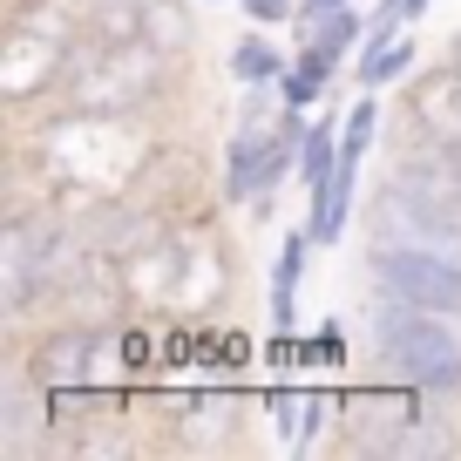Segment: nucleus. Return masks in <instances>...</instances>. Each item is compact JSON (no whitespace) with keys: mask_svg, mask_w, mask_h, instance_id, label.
<instances>
[{"mask_svg":"<svg viewBox=\"0 0 461 461\" xmlns=\"http://www.w3.org/2000/svg\"><path fill=\"white\" fill-rule=\"evenodd\" d=\"M190 88V61L163 55L143 34H88L75 48L68 75L55 82V95L28 115V122H48V115H163L176 95ZM14 122V130H28Z\"/></svg>","mask_w":461,"mask_h":461,"instance_id":"obj_1","label":"nucleus"},{"mask_svg":"<svg viewBox=\"0 0 461 461\" xmlns=\"http://www.w3.org/2000/svg\"><path fill=\"white\" fill-rule=\"evenodd\" d=\"M366 339H374L380 366H393L401 380H414L428 401L461 407V319L380 292L374 312H366Z\"/></svg>","mask_w":461,"mask_h":461,"instance_id":"obj_2","label":"nucleus"},{"mask_svg":"<svg viewBox=\"0 0 461 461\" xmlns=\"http://www.w3.org/2000/svg\"><path fill=\"white\" fill-rule=\"evenodd\" d=\"M428 407V393L414 387V380H401V387H353L339 401V428H332V455L346 461H393V441H401V428Z\"/></svg>","mask_w":461,"mask_h":461,"instance_id":"obj_3","label":"nucleus"},{"mask_svg":"<svg viewBox=\"0 0 461 461\" xmlns=\"http://www.w3.org/2000/svg\"><path fill=\"white\" fill-rule=\"evenodd\" d=\"M366 278H374V292H387V299H407V305L461 319V258H447V251L366 245Z\"/></svg>","mask_w":461,"mask_h":461,"instance_id":"obj_4","label":"nucleus"},{"mask_svg":"<svg viewBox=\"0 0 461 461\" xmlns=\"http://www.w3.org/2000/svg\"><path fill=\"white\" fill-rule=\"evenodd\" d=\"M157 441L170 455H245L251 447V407L238 393H190L170 414H157Z\"/></svg>","mask_w":461,"mask_h":461,"instance_id":"obj_5","label":"nucleus"},{"mask_svg":"<svg viewBox=\"0 0 461 461\" xmlns=\"http://www.w3.org/2000/svg\"><path fill=\"white\" fill-rule=\"evenodd\" d=\"M393 143H461V61H434L414 68L393 102Z\"/></svg>","mask_w":461,"mask_h":461,"instance_id":"obj_6","label":"nucleus"},{"mask_svg":"<svg viewBox=\"0 0 461 461\" xmlns=\"http://www.w3.org/2000/svg\"><path fill=\"white\" fill-rule=\"evenodd\" d=\"M0 455L7 461H55L61 455V420L48 387H34L14 360H0Z\"/></svg>","mask_w":461,"mask_h":461,"instance_id":"obj_7","label":"nucleus"},{"mask_svg":"<svg viewBox=\"0 0 461 461\" xmlns=\"http://www.w3.org/2000/svg\"><path fill=\"white\" fill-rule=\"evenodd\" d=\"M461 455V420L447 414V401H428L393 441V461H455Z\"/></svg>","mask_w":461,"mask_h":461,"instance_id":"obj_8","label":"nucleus"},{"mask_svg":"<svg viewBox=\"0 0 461 461\" xmlns=\"http://www.w3.org/2000/svg\"><path fill=\"white\" fill-rule=\"evenodd\" d=\"M136 28L157 41L163 55L197 61V0H136Z\"/></svg>","mask_w":461,"mask_h":461,"instance_id":"obj_9","label":"nucleus"},{"mask_svg":"<svg viewBox=\"0 0 461 461\" xmlns=\"http://www.w3.org/2000/svg\"><path fill=\"white\" fill-rule=\"evenodd\" d=\"M353 190H360V170L353 163H339L332 176H319L312 190H305V230H312V245H339V230H346V217H353Z\"/></svg>","mask_w":461,"mask_h":461,"instance_id":"obj_10","label":"nucleus"},{"mask_svg":"<svg viewBox=\"0 0 461 461\" xmlns=\"http://www.w3.org/2000/svg\"><path fill=\"white\" fill-rule=\"evenodd\" d=\"M414 68H420L414 34H393V41L366 34V41H360V61H353V82H360V88H387V82H407Z\"/></svg>","mask_w":461,"mask_h":461,"instance_id":"obj_11","label":"nucleus"},{"mask_svg":"<svg viewBox=\"0 0 461 461\" xmlns=\"http://www.w3.org/2000/svg\"><path fill=\"white\" fill-rule=\"evenodd\" d=\"M305 251H312V230H292L272 258V332L299 326V272H305Z\"/></svg>","mask_w":461,"mask_h":461,"instance_id":"obj_12","label":"nucleus"},{"mask_svg":"<svg viewBox=\"0 0 461 461\" xmlns=\"http://www.w3.org/2000/svg\"><path fill=\"white\" fill-rule=\"evenodd\" d=\"M292 61L278 55L272 41H265V28H251V34H238V48H230V82H245V88H258V82H278Z\"/></svg>","mask_w":461,"mask_h":461,"instance_id":"obj_13","label":"nucleus"},{"mask_svg":"<svg viewBox=\"0 0 461 461\" xmlns=\"http://www.w3.org/2000/svg\"><path fill=\"white\" fill-rule=\"evenodd\" d=\"M339 401H346V393L305 387L299 420H292V455H312V447H319V434H332V428H339Z\"/></svg>","mask_w":461,"mask_h":461,"instance_id":"obj_14","label":"nucleus"},{"mask_svg":"<svg viewBox=\"0 0 461 461\" xmlns=\"http://www.w3.org/2000/svg\"><path fill=\"white\" fill-rule=\"evenodd\" d=\"M374 143H380V95L366 88L353 109H346V130H339V163H353L360 170L366 157H374Z\"/></svg>","mask_w":461,"mask_h":461,"instance_id":"obj_15","label":"nucleus"},{"mask_svg":"<svg viewBox=\"0 0 461 461\" xmlns=\"http://www.w3.org/2000/svg\"><path fill=\"white\" fill-rule=\"evenodd\" d=\"M332 170H339V122L326 115V122H312L305 143H299V184L312 190L319 176H332Z\"/></svg>","mask_w":461,"mask_h":461,"instance_id":"obj_16","label":"nucleus"},{"mask_svg":"<svg viewBox=\"0 0 461 461\" xmlns=\"http://www.w3.org/2000/svg\"><path fill=\"white\" fill-rule=\"evenodd\" d=\"M326 88H332V82H319V75H312V68H299V61H292V68L278 75V95H285L292 109H312V102L326 95Z\"/></svg>","mask_w":461,"mask_h":461,"instance_id":"obj_17","label":"nucleus"},{"mask_svg":"<svg viewBox=\"0 0 461 461\" xmlns=\"http://www.w3.org/2000/svg\"><path fill=\"white\" fill-rule=\"evenodd\" d=\"M339 7H353V0H299V14H292V41H299V34H312L319 21L339 14Z\"/></svg>","mask_w":461,"mask_h":461,"instance_id":"obj_18","label":"nucleus"},{"mask_svg":"<svg viewBox=\"0 0 461 461\" xmlns=\"http://www.w3.org/2000/svg\"><path fill=\"white\" fill-rule=\"evenodd\" d=\"M312 353H319L326 366H339V360H346V332H339V326H326V332H319V346H312Z\"/></svg>","mask_w":461,"mask_h":461,"instance_id":"obj_19","label":"nucleus"},{"mask_svg":"<svg viewBox=\"0 0 461 461\" xmlns=\"http://www.w3.org/2000/svg\"><path fill=\"white\" fill-rule=\"evenodd\" d=\"M447 61H461V28H455V41H447Z\"/></svg>","mask_w":461,"mask_h":461,"instance_id":"obj_20","label":"nucleus"},{"mask_svg":"<svg viewBox=\"0 0 461 461\" xmlns=\"http://www.w3.org/2000/svg\"><path fill=\"white\" fill-rule=\"evenodd\" d=\"M217 7H224V0H217Z\"/></svg>","mask_w":461,"mask_h":461,"instance_id":"obj_21","label":"nucleus"}]
</instances>
